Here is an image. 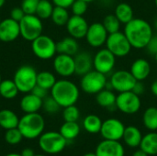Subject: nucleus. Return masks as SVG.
<instances>
[{
  "label": "nucleus",
  "mask_w": 157,
  "mask_h": 156,
  "mask_svg": "<svg viewBox=\"0 0 157 156\" xmlns=\"http://www.w3.org/2000/svg\"><path fill=\"white\" fill-rule=\"evenodd\" d=\"M123 32L132 47L137 50L145 49L154 35V30L150 23L139 17H134L126 23Z\"/></svg>",
  "instance_id": "nucleus-1"
},
{
  "label": "nucleus",
  "mask_w": 157,
  "mask_h": 156,
  "mask_svg": "<svg viewBox=\"0 0 157 156\" xmlns=\"http://www.w3.org/2000/svg\"><path fill=\"white\" fill-rule=\"evenodd\" d=\"M51 96L57 101L61 108L75 105L80 97L78 86L72 81L61 79L56 81L51 89Z\"/></svg>",
  "instance_id": "nucleus-2"
},
{
  "label": "nucleus",
  "mask_w": 157,
  "mask_h": 156,
  "mask_svg": "<svg viewBox=\"0 0 157 156\" xmlns=\"http://www.w3.org/2000/svg\"><path fill=\"white\" fill-rule=\"evenodd\" d=\"M45 128V121L43 117L38 112L26 113L17 125V129L20 131L23 138L33 140L40 137Z\"/></svg>",
  "instance_id": "nucleus-3"
},
{
  "label": "nucleus",
  "mask_w": 157,
  "mask_h": 156,
  "mask_svg": "<svg viewBox=\"0 0 157 156\" xmlns=\"http://www.w3.org/2000/svg\"><path fill=\"white\" fill-rule=\"evenodd\" d=\"M67 144V140L57 131H48L39 137L40 148L46 154H57L63 151Z\"/></svg>",
  "instance_id": "nucleus-4"
},
{
  "label": "nucleus",
  "mask_w": 157,
  "mask_h": 156,
  "mask_svg": "<svg viewBox=\"0 0 157 156\" xmlns=\"http://www.w3.org/2000/svg\"><path fill=\"white\" fill-rule=\"evenodd\" d=\"M38 73L30 65H22L15 73L13 80L21 93H29L37 85Z\"/></svg>",
  "instance_id": "nucleus-5"
},
{
  "label": "nucleus",
  "mask_w": 157,
  "mask_h": 156,
  "mask_svg": "<svg viewBox=\"0 0 157 156\" xmlns=\"http://www.w3.org/2000/svg\"><path fill=\"white\" fill-rule=\"evenodd\" d=\"M107 83V75L94 69L82 76L80 87L86 94L97 95L98 92L106 88Z\"/></svg>",
  "instance_id": "nucleus-6"
},
{
  "label": "nucleus",
  "mask_w": 157,
  "mask_h": 156,
  "mask_svg": "<svg viewBox=\"0 0 157 156\" xmlns=\"http://www.w3.org/2000/svg\"><path fill=\"white\" fill-rule=\"evenodd\" d=\"M20 36L28 41H32L42 34L43 24L36 15H25L19 21Z\"/></svg>",
  "instance_id": "nucleus-7"
},
{
  "label": "nucleus",
  "mask_w": 157,
  "mask_h": 156,
  "mask_svg": "<svg viewBox=\"0 0 157 156\" xmlns=\"http://www.w3.org/2000/svg\"><path fill=\"white\" fill-rule=\"evenodd\" d=\"M31 50L36 57L41 60H49L55 56L56 42L49 36L41 34L31 41Z\"/></svg>",
  "instance_id": "nucleus-8"
},
{
  "label": "nucleus",
  "mask_w": 157,
  "mask_h": 156,
  "mask_svg": "<svg viewBox=\"0 0 157 156\" xmlns=\"http://www.w3.org/2000/svg\"><path fill=\"white\" fill-rule=\"evenodd\" d=\"M105 45L110 52H112L116 57L120 58L127 56L132 49L124 32L121 31L109 34Z\"/></svg>",
  "instance_id": "nucleus-9"
},
{
  "label": "nucleus",
  "mask_w": 157,
  "mask_h": 156,
  "mask_svg": "<svg viewBox=\"0 0 157 156\" xmlns=\"http://www.w3.org/2000/svg\"><path fill=\"white\" fill-rule=\"evenodd\" d=\"M142 107L140 96L132 91L119 93L116 97V108L122 113L132 115L137 113Z\"/></svg>",
  "instance_id": "nucleus-10"
},
{
  "label": "nucleus",
  "mask_w": 157,
  "mask_h": 156,
  "mask_svg": "<svg viewBox=\"0 0 157 156\" xmlns=\"http://www.w3.org/2000/svg\"><path fill=\"white\" fill-rule=\"evenodd\" d=\"M109 82L114 91L118 93H122L132 91L137 80L133 77L130 71L119 70L111 74Z\"/></svg>",
  "instance_id": "nucleus-11"
},
{
  "label": "nucleus",
  "mask_w": 157,
  "mask_h": 156,
  "mask_svg": "<svg viewBox=\"0 0 157 156\" xmlns=\"http://www.w3.org/2000/svg\"><path fill=\"white\" fill-rule=\"evenodd\" d=\"M116 58L107 48L100 49L93 56L94 69L107 75L113 71L116 64Z\"/></svg>",
  "instance_id": "nucleus-12"
},
{
  "label": "nucleus",
  "mask_w": 157,
  "mask_h": 156,
  "mask_svg": "<svg viewBox=\"0 0 157 156\" xmlns=\"http://www.w3.org/2000/svg\"><path fill=\"white\" fill-rule=\"evenodd\" d=\"M124 130L125 126L120 120L110 118L102 122L99 133L104 140L120 141L122 139Z\"/></svg>",
  "instance_id": "nucleus-13"
},
{
  "label": "nucleus",
  "mask_w": 157,
  "mask_h": 156,
  "mask_svg": "<svg viewBox=\"0 0 157 156\" xmlns=\"http://www.w3.org/2000/svg\"><path fill=\"white\" fill-rule=\"evenodd\" d=\"M109 33L102 22H94L89 25L86 34V42L93 48H101L106 44Z\"/></svg>",
  "instance_id": "nucleus-14"
},
{
  "label": "nucleus",
  "mask_w": 157,
  "mask_h": 156,
  "mask_svg": "<svg viewBox=\"0 0 157 156\" xmlns=\"http://www.w3.org/2000/svg\"><path fill=\"white\" fill-rule=\"evenodd\" d=\"M53 69L57 74L63 78L72 76L75 73L74 56L58 53L53 60Z\"/></svg>",
  "instance_id": "nucleus-15"
},
{
  "label": "nucleus",
  "mask_w": 157,
  "mask_h": 156,
  "mask_svg": "<svg viewBox=\"0 0 157 156\" xmlns=\"http://www.w3.org/2000/svg\"><path fill=\"white\" fill-rule=\"evenodd\" d=\"M65 27L71 37L76 40H81L86 37L89 24L83 16L73 15L70 17Z\"/></svg>",
  "instance_id": "nucleus-16"
},
{
  "label": "nucleus",
  "mask_w": 157,
  "mask_h": 156,
  "mask_svg": "<svg viewBox=\"0 0 157 156\" xmlns=\"http://www.w3.org/2000/svg\"><path fill=\"white\" fill-rule=\"evenodd\" d=\"M20 36L19 22L11 17L1 20L0 22V40L3 42H11Z\"/></svg>",
  "instance_id": "nucleus-17"
},
{
  "label": "nucleus",
  "mask_w": 157,
  "mask_h": 156,
  "mask_svg": "<svg viewBox=\"0 0 157 156\" xmlns=\"http://www.w3.org/2000/svg\"><path fill=\"white\" fill-rule=\"evenodd\" d=\"M97 156H124L125 150L120 141L103 140L96 148Z\"/></svg>",
  "instance_id": "nucleus-18"
},
{
  "label": "nucleus",
  "mask_w": 157,
  "mask_h": 156,
  "mask_svg": "<svg viewBox=\"0 0 157 156\" xmlns=\"http://www.w3.org/2000/svg\"><path fill=\"white\" fill-rule=\"evenodd\" d=\"M75 74L83 76L88 72L94 69L93 65V56L88 51H80L77 52L75 56Z\"/></svg>",
  "instance_id": "nucleus-19"
},
{
  "label": "nucleus",
  "mask_w": 157,
  "mask_h": 156,
  "mask_svg": "<svg viewBox=\"0 0 157 156\" xmlns=\"http://www.w3.org/2000/svg\"><path fill=\"white\" fill-rule=\"evenodd\" d=\"M151 64L144 58L136 59L131 65L130 72L137 81H144L151 74Z\"/></svg>",
  "instance_id": "nucleus-20"
},
{
  "label": "nucleus",
  "mask_w": 157,
  "mask_h": 156,
  "mask_svg": "<svg viewBox=\"0 0 157 156\" xmlns=\"http://www.w3.org/2000/svg\"><path fill=\"white\" fill-rule=\"evenodd\" d=\"M43 104V99L35 96L31 92L27 93L20 100V108L25 113H35L38 112Z\"/></svg>",
  "instance_id": "nucleus-21"
},
{
  "label": "nucleus",
  "mask_w": 157,
  "mask_h": 156,
  "mask_svg": "<svg viewBox=\"0 0 157 156\" xmlns=\"http://www.w3.org/2000/svg\"><path fill=\"white\" fill-rule=\"evenodd\" d=\"M56 51L57 53L75 56L79 51V44L76 39L71 36L65 37L63 40H59L58 42H56Z\"/></svg>",
  "instance_id": "nucleus-22"
},
{
  "label": "nucleus",
  "mask_w": 157,
  "mask_h": 156,
  "mask_svg": "<svg viewBox=\"0 0 157 156\" xmlns=\"http://www.w3.org/2000/svg\"><path fill=\"white\" fill-rule=\"evenodd\" d=\"M143 139V134L141 131L135 126H128L125 127L122 140L129 147L137 148L140 147L141 142Z\"/></svg>",
  "instance_id": "nucleus-23"
},
{
  "label": "nucleus",
  "mask_w": 157,
  "mask_h": 156,
  "mask_svg": "<svg viewBox=\"0 0 157 156\" xmlns=\"http://www.w3.org/2000/svg\"><path fill=\"white\" fill-rule=\"evenodd\" d=\"M140 149L145 152L148 155L157 154V132L150 131L149 133L143 136Z\"/></svg>",
  "instance_id": "nucleus-24"
},
{
  "label": "nucleus",
  "mask_w": 157,
  "mask_h": 156,
  "mask_svg": "<svg viewBox=\"0 0 157 156\" xmlns=\"http://www.w3.org/2000/svg\"><path fill=\"white\" fill-rule=\"evenodd\" d=\"M116 97L117 95L113 90L104 88L96 95V101L100 107L110 108L112 107H116Z\"/></svg>",
  "instance_id": "nucleus-25"
},
{
  "label": "nucleus",
  "mask_w": 157,
  "mask_h": 156,
  "mask_svg": "<svg viewBox=\"0 0 157 156\" xmlns=\"http://www.w3.org/2000/svg\"><path fill=\"white\" fill-rule=\"evenodd\" d=\"M19 119L15 112L10 109L0 110V127L5 130L17 128Z\"/></svg>",
  "instance_id": "nucleus-26"
},
{
  "label": "nucleus",
  "mask_w": 157,
  "mask_h": 156,
  "mask_svg": "<svg viewBox=\"0 0 157 156\" xmlns=\"http://www.w3.org/2000/svg\"><path fill=\"white\" fill-rule=\"evenodd\" d=\"M115 16L121 21V24H126L134 18V12L132 7L127 3H120L115 7Z\"/></svg>",
  "instance_id": "nucleus-27"
},
{
  "label": "nucleus",
  "mask_w": 157,
  "mask_h": 156,
  "mask_svg": "<svg viewBox=\"0 0 157 156\" xmlns=\"http://www.w3.org/2000/svg\"><path fill=\"white\" fill-rule=\"evenodd\" d=\"M102 120L101 119L95 115V114H90L87 115L83 121V126L86 131L91 134H97L100 132L101 126H102Z\"/></svg>",
  "instance_id": "nucleus-28"
},
{
  "label": "nucleus",
  "mask_w": 157,
  "mask_h": 156,
  "mask_svg": "<svg viewBox=\"0 0 157 156\" xmlns=\"http://www.w3.org/2000/svg\"><path fill=\"white\" fill-rule=\"evenodd\" d=\"M19 93L14 80H2L0 83V96L6 99H12Z\"/></svg>",
  "instance_id": "nucleus-29"
},
{
  "label": "nucleus",
  "mask_w": 157,
  "mask_h": 156,
  "mask_svg": "<svg viewBox=\"0 0 157 156\" xmlns=\"http://www.w3.org/2000/svg\"><path fill=\"white\" fill-rule=\"evenodd\" d=\"M143 122L144 127L150 131H157V108L150 107L146 108L143 115Z\"/></svg>",
  "instance_id": "nucleus-30"
},
{
  "label": "nucleus",
  "mask_w": 157,
  "mask_h": 156,
  "mask_svg": "<svg viewBox=\"0 0 157 156\" xmlns=\"http://www.w3.org/2000/svg\"><path fill=\"white\" fill-rule=\"evenodd\" d=\"M66 140L68 141H73L74 139H75L79 133H80V126L78 125V123L75 122H68L65 121L60 128V131H59Z\"/></svg>",
  "instance_id": "nucleus-31"
},
{
  "label": "nucleus",
  "mask_w": 157,
  "mask_h": 156,
  "mask_svg": "<svg viewBox=\"0 0 157 156\" xmlns=\"http://www.w3.org/2000/svg\"><path fill=\"white\" fill-rule=\"evenodd\" d=\"M70 17L71 16L69 15L67 8L54 6L51 18L56 26L63 27V26H66Z\"/></svg>",
  "instance_id": "nucleus-32"
},
{
  "label": "nucleus",
  "mask_w": 157,
  "mask_h": 156,
  "mask_svg": "<svg viewBox=\"0 0 157 156\" xmlns=\"http://www.w3.org/2000/svg\"><path fill=\"white\" fill-rule=\"evenodd\" d=\"M56 81L55 75L49 71H42L37 74V85L47 90L52 89Z\"/></svg>",
  "instance_id": "nucleus-33"
},
{
  "label": "nucleus",
  "mask_w": 157,
  "mask_h": 156,
  "mask_svg": "<svg viewBox=\"0 0 157 156\" xmlns=\"http://www.w3.org/2000/svg\"><path fill=\"white\" fill-rule=\"evenodd\" d=\"M53 4L49 0H40L38 4V7L36 10V16L39 17L41 20L48 19L52 17L53 11Z\"/></svg>",
  "instance_id": "nucleus-34"
},
{
  "label": "nucleus",
  "mask_w": 157,
  "mask_h": 156,
  "mask_svg": "<svg viewBox=\"0 0 157 156\" xmlns=\"http://www.w3.org/2000/svg\"><path fill=\"white\" fill-rule=\"evenodd\" d=\"M103 26L105 27L106 30L109 34L115 33L118 31H121V21L118 19V17L115 16V14H109L107 15L102 21Z\"/></svg>",
  "instance_id": "nucleus-35"
},
{
  "label": "nucleus",
  "mask_w": 157,
  "mask_h": 156,
  "mask_svg": "<svg viewBox=\"0 0 157 156\" xmlns=\"http://www.w3.org/2000/svg\"><path fill=\"white\" fill-rule=\"evenodd\" d=\"M79 117H80V111L75 105H71V106L63 108V118L64 121L75 122L78 120Z\"/></svg>",
  "instance_id": "nucleus-36"
},
{
  "label": "nucleus",
  "mask_w": 157,
  "mask_h": 156,
  "mask_svg": "<svg viewBox=\"0 0 157 156\" xmlns=\"http://www.w3.org/2000/svg\"><path fill=\"white\" fill-rule=\"evenodd\" d=\"M22 139H23V135L21 134L20 131L17 128L6 130L5 133V140L10 145L18 144L22 141Z\"/></svg>",
  "instance_id": "nucleus-37"
},
{
  "label": "nucleus",
  "mask_w": 157,
  "mask_h": 156,
  "mask_svg": "<svg viewBox=\"0 0 157 156\" xmlns=\"http://www.w3.org/2000/svg\"><path fill=\"white\" fill-rule=\"evenodd\" d=\"M42 107H43L44 110L49 114H55L61 108V106L57 103V101L52 96L51 97H46L43 99Z\"/></svg>",
  "instance_id": "nucleus-38"
},
{
  "label": "nucleus",
  "mask_w": 157,
  "mask_h": 156,
  "mask_svg": "<svg viewBox=\"0 0 157 156\" xmlns=\"http://www.w3.org/2000/svg\"><path fill=\"white\" fill-rule=\"evenodd\" d=\"M88 8V3L83 0H75L71 6V10L73 15L75 16H84Z\"/></svg>",
  "instance_id": "nucleus-39"
},
{
  "label": "nucleus",
  "mask_w": 157,
  "mask_h": 156,
  "mask_svg": "<svg viewBox=\"0 0 157 156\" xmlns=\"http://www.w3.org/2000/svg\"><path fill=\"white\" fill-rule=\"evenodd\" d=\"M40 0H22L21 8L26 15H35Z\"/></svg>",
  "instance_id": "nucleus-40"
},
{
  "label": "nucleus",
  "mask_w": 157,
  "mask_h": 156,
  "mask_svg": "<svg viewBox=\"0 0 157 156\" xmlns=\"http://www.w3.org/2000/svg\"><path fill=\"white\" fill-rule=\"evenodd\" d=\"M25 12L21 8V6H16L11 9L10 11V17L17 22H19L24 17H25Z\"/></svg>",
  "instance_id": "nucleus-41"
},
{
  "label": "nucleus",
  "mask_w": 157,
  "mask_h": 156,
  "mask_svg": "<svg viewBox=\"0 0 157 156\" xmlns=\"http://www.w3.org/2000/svg\"><path fill=\"white\" fill-rule=\"evenodd\" d=\"M146 51H148V53L152 54V55H155L157 53V34H154L153 37L151 38V40H149L148 44L145 47Z\"/></svg>",
  "instance_id": "nucleus-42"
},
{
  "label": "nucleus",
  "mask_w": 157,
  "mask_h": 156,
  "mask_svg": "<svg viewBox=\"0 0 157 156\" xmlns=\"http://www.w3.org/2000/svg\"><path fill=\"white\" fill-rule=\"evenodd\" d=\"M31 93L34 94L35 96L39 97L40 98L44 99L47 97V95H48V90L43 88V87H41V86H38V85H36L33 87V89L31 90Z\"/></svg>",
  "instance_id": "nucleus-43"
},
{
  "label": "nucleus",
  "mask_w": 157,
  "mask_h": 156,
  "mask_svg": "<svg viewBox=\"0 0 157 156\" xmlns=\"http://www.w3.org/2000/svg\"><path fill=\"white\" fill-rule=\"evenodd\" d=\"M52 4L56 6H61L64 8H69L75 0H52Z\"/></svg>",
  "instance_id": "nucleus-44"
},
{
  "label": "nucleus",
  "mask_w": 157,
  "mask_h": 156,
  "mask_svg": "<svg viewBox=\"0 0 157 156\" xmlns=\"http://www.w3.org/2000/svg\"><path fill=\"white\" fill-rule=\"evenodd\" d=\"M132 91L134 92L136 95L141 96V95H143V94L144 93V91H145V86H144V85L143 84L142 81H137Z\"/></svg>",
  "instance_id": "nucleus-45"
},
{
  "label": "nucleus",
  "mask_w": 157,
  "mask_h": 156,
  "mask_svg": "<svg viewBox=\"0 0 157 156\" xmlns=\"http://www.w3.org/2000/svg\"><path fill=\"white\" fill-rule=\"evenodd\" d=\"M22 156H34L35 155V154H34V151L32 150V149H30V148H26V149H24L22 152H21V154H20Z\"/></svg>",
  "instance_id": "nucleus-46"
},
{
  "label": "nucleus",
  "mask_w": 157,
  "mask_h": 156,
  "mask_svg": "<svg viewBox=\"0 0 157 156\" xmlns=\"http://www.w3.org/2000/svg\"><path fill=\"white\" fill-rule=\"evenodd\" d=\"M151 91H152L154 96L157 97V80L153 82V84L151 86Z\"/></svg>",
  "instance_id": "nucleus-47"
},
{
  "label": "nucleus",
  "mask_w": 157,
  "mask_h": 156,
  "mask_svg": "<svg viewBox=\"0 0 157 156\" xmlns=\"http://www.w3.org/2000/svg\"><path fill=\"white\" fill-rule=\"evenodd\" d=\"M132 156H149L145 152H144L142 149H140V150H137L136 152H134L133 153V154Z\"/></svg>",
  "instance_id": "nucleus-48"
},
{
  "label": "nucleus",
  "mask_w": 157,
  "mask_h": 156,
  "mask_svg": "<svg viewBox=\"0 0 157 156\" xmlns=\"http://www.w3.org/2000/svg\"><path fill=\"white\" fill-rule=\"evenodd\" d=\"M83 156H97V154H96V153H87Z\"/></svg>",
  "instance_id": "nucleus-49"
},
{
  "label": "nucleus",
  "mask_w": 157,
  "mask_h": 156,
  "mask_svg": "<svg viewBox=\"0 0 157 156\" xmlns=\"http://www.w3.org/2000/svg\"><path fill=\"white\" fill-rule=\"evenodd\" d=\"M154 29L157 31V18H155V21H154Z\"/></svg>",
  "instance_id": "nucleus-50"
},
{
  "label": "nucleus",
  "mask_w": 157,
  "mask_h": 156,
  "mask_svg": "<svg viewBox=\"0 0 157 156\" xmlns=\"http://www.w3.org/2000/svg\"><path fill=\"white\" fill-rule=\"evenodd\" d=\"M5 3H6V0H0V8L5 5Z\"/></svg>",
  "instance_id": "nucleus-51"
},
{
  "label": "nucleus",
  "mask_w": 157,
  "mask_h": 156,
  "mask_svg": "<svg viewBox=\"0 0 157 156\" xmlns=\"http://www.w3.org/2000/svg\"><path fill=\"white\" fill-rule=\"evenodd\" d=\"M6 156H22L21 154H7V155Z\"/></svg>",
  "instance_id": "nucleus-52"
},
{
  "label": "nucleus",
  "mask_w": 157,
  "mask_h": 156,
  "mask_svg": "<svg viewBox=\"0 0 157 156\" xmlns=\"http://www.w3.org/2000/svg\"><path fill=\"white\" fill-rule=\"evenodd\" d=\"M83 1H85V2H86V3H91V2H93V1H95V0H83Z\"/></svg>",
  "instance_id": "nucleus-53"
},
{
  "label": "nucleus",
  "mask_w": 157,
  "mask_h": 156,
  "mask_svg": "<svg viewBox=\"0 0 157 156\" xmlns=\"http://www.w3.org/2000/svg\"><path fill=\"white\" fill-rule=\"evenodd\" d=\"M155 62H156V63H157V53L155 55Z\"/></svg>",
  "instance_id": "nucleus-54"
},
{
  "label": "nucleus",
  "mask_w": 157,
  "mask_h": 156,
  "mask_svg": "<svg viewBox=\"0 0 157 156\" xmlns=\"http://www.w3.org/2000/svg\"><path fill=\"white\" fill-rule=\"evenodd\" d=\"M34 156H46V155H43V154H35Z\"/></svg>",
  "instance_id": "nucleus-55"
},
{
  "label": "nucleus",
  "mask_w": 157,
  "mask_h": 156,
  "mask_svg": "<svg viewBox=\"0 0 157 156\" xmlns=\"http://www.w3.org/2000/svg\"><path fill=\"white\" fill-rule=\"evenodd\" d=\"M155 6L157 7V0H155Z\"/></svg>",
  "instance_id": "nucleus-56"
},
{
  "label": "nucleus",
  "mask_w": 157,
  "mask_h": 156,
  "mask_svg": "<svg viewBox=\"0 0 157 156\" xmlns=\"http://www.w3.org/2000/svg\"><path fill=\"white\" fill-rule=\"evenodd\" d=\"M1 81H2V78H1V74H0V83H1Z\"/></svg>",
  "instance_id": "nucleus-57"
},
{
  "label": "nucleus",
  "mask_w": 157,
  "mask_h": 156,
  "mask_svg": "<svg viewBox=\"0 0 157 156\" xmlns=\"http://www.w3.org/2000/svg\"><path fill=\"white\" fill-rule=\"evenodd\" d=\"M0 22H1V18H0Z\"/></svg>",
  "instance_id": "nucleus-58"
},
{
  "label": "nucleus",
  "mask_w": 157,
  "mask_h": 156,
  "mask_svg": "<svg viewBox=\"0 0 157 156\" xmlns=\"http://www.w3.org/2000/svg\"><path fill=\"white\" fill-rule=\"evenodd\" d=\"M0 97H1V96H0Z\"/></svg>",
  "instance_id": "nucleus-59"
}]
</instances>
